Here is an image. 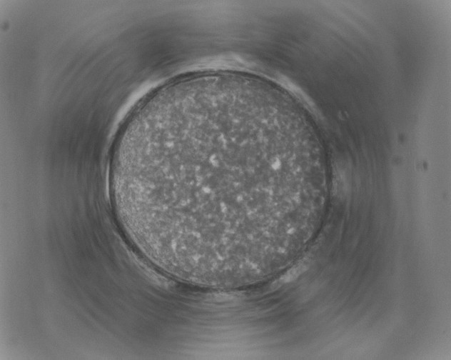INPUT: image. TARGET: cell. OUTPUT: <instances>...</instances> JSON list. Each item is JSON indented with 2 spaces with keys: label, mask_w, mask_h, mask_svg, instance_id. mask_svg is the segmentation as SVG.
Segmentation results:
<instances>
[{
  "label": "cell",
  "mask_w": 451,
  "mask_h": 360,
  "mask_svg": "<svg viewBox=\"0 0 451 360\" xmlns=\"http://www.w3.org/2000/svg\"><path fill=\"white\" fill-rule=\"evenodd\" d=\"M310 184L304 140L290 120L231 88L177 93L145 109L110 176L136 240L173 273L256 267L270 244L277 249L287 194Z\"/></svg>",
  "instance_id": "cell-1"
}]
</instances>
